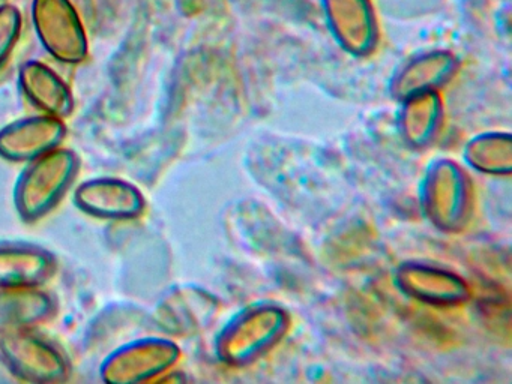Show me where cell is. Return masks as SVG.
I'll return each mask as SVG.
<instances>
[{
  "label": "cell",
  "instance_id": "obj_10",
  "mask_svg": "<svg viewBox=\"0 0 512 384\" xmlns=\"http://www.w3.org/2000/svg\"><path fill=\"white\" fill-rule=\"evenodd\" d=\"M19 84L32 105L43 114L65 119L74 111V96L61 75L46 63L29 60L19 71Z\"/></svg>",
  "mask_w": 512,
  "mask_h": 384
},
{
  "label": "cell",
  "instance_id": "obj_6",
  "mask_svg": "<svg viewBox=\"0 0 512 384\" xmlns=\"http://www.w3.org/2000/svg\"><path fill=\"white\" fill-rule=\"evenodd\" d=\"M329 29L344 50L368 54L379 39L376 11L371 0H320Z\"/></svg>",
  "mask_w": 512,
  "mask_h": 384
},
{
  "label": "cell",
  "instance_id": "obj_1",
  "mask_svg": "<svg viewBox=\"0 0 512 384\" xmlns=\"http://www.w3.org/2000/svg\"><path fill=\"white\" fill-rule=\"evenodd\" d=\"M79 170V155L61 146L29 161L14 188V206L20 218L35 222L52 212L73 185Z\"/></svg>",
  "mask_w": 512,
  "mask_h": 384
},
{
  "label": "cell",
  "instance_id": "obj_12",
  "mask_svg": "<svg viewBox=\"0 0 512 384\" xmlns=\"http://www.w3.org/2000/svg\"><path fill=\"white\" fill-rule=\"evenodd\" d=\"M23 17L17 6L0 5V68H4L22 33Z\"/></svg>",
  "mask_w": 512,
  "mask_h": 384
},
{
  "label": "cell",
  "instance_id": "obj_5",
  "mask_svg": "<svg viewBox=\"0 0 512 384\" xmlns=\"http://www.w3.org/2000/svg\"><path fill=\"white\" fill-rule=\"evenodd\" d=\"M74 204L94 218L128 221L142 215L146 201L140 189L127 180L95 177L77 186Z\"/></svg>",
  "mask_w": 512,
  "mask_h": 384
},
{
  "label": "cell",
  "instance_id": "obj_13",
  "mask_svg": "<svg viewBox=\"0 0 512 384\" xmlns=\"http://www.w3.org/2000/svg\"><path fill=\"white\" fill-rule=\"evenodd\" d=\"M0 363H2V362H0Z\"/></svg>",
  "mask_w": 512,
  "mask_h": 384
},
{
  "label": "cell",
  "instance_id": "obj_7",
  "mask_svg": "<svg viewBox=\"0 0 512 384\" xmlns=\"http://www.w3.org/2000/svg\"><path fill=\"white\" fill-rule=\"evenodd\" d=\"M65 135L67 128L58 117H25L0 129V156L8 161L29 162L61 146Z\"/></svg>",
  "mask_w": 512,
  "mask_h": 384
},
{
  "label": "cell",
  "instance_id": "obj_8",
  "mask_svg": "<svg viewBox=\"0 0 512 384\" xmlns=\"http://www.w3.org/2000/svg\"><path fill=\"white\" fill-rule=\"evenodd\" d=\"M58 269L49 249L29 242H0V288L41 287Z\"/></svg>",
  "mask_w": 512,
  "mask_h": 384
},
{
  "label": "cell",
  "instance_id": "obj_4",
  "mask_svg": "<svg viewBox=\"0 0 512 384\" xmlns=\"http://www.w3.org/2000/svg\"><path fill=\"white\" fill-rule=\"evenodd\" d=\"M178 356V347L169 339H133L107 354L101 378L110 384L145 383L172 368Z\"/></svg>",
  "mask_w": 512,
  "mask_h": 384
},
{
  "label": "cell",
  "instance_id": "obj_3",
  "mask_svg": "<svg viewBox=\"0 0 512 384\" xmlns=\"http://www.w3.org/2000/svg\"><path fill=\"white\" fill-rule=\"evenodd\" d=\"M32 21L41 45L59 62L76 65L88 57V36L70 0H34Z\"/></svg>",
  "mask_w": 512,
  "mask_h": 384
},
{
  "label": "cell",
  "instance_id": "obj_9",
  "mask_svg": "<svg viewBox=\"0 0 512 384\" xmlns=\"http://www.w3.org/2000/svg\"><path fill=\"white\" fill-rule=\"evenodd\" d=\"M56 311L55 297L41 287L0 288V335L35 329Z\"/></svg>",
  "mask_w": 512,
  "mask_h": 384
},
{
  "label": "cell",
  "instance_id": "obj_2",
  "mask_svg": "<svg viewBox=\"0 0 512 384\" xmlns=\"http://www.w3.org/2000/svg\"><path fill=\"white\" fill-rule=\"evenodd\" d=\"M0 362L11 375L26 383H64L71 374L64 351L34 329L2 333Z\"/></svg>",
  "mask_w": 512,
  "mask_h": 384
},
{
  "label": "cell",
  "instance_id": "obj_11",
  "mask_svg": "<svg viewBox=\"0 0 512 384\" xmlns=\"http://www.w3.org/2000/svg\"><path fill=\"white\" fill-rule=\"evenodd\" d=\"M454 71L455 59L451 54L445 51L425 54L400 72L394 83V92L404 98L431 92V87L445 83Z\"/></svg>",
  "mask_w": 512,
  "mask_h": 384
}]
</instances>
